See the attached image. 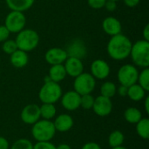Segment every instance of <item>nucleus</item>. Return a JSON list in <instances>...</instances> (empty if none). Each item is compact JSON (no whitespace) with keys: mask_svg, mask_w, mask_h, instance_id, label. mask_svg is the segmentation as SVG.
Masks as SVG:
<instances>
[{"mask_svg":"<svg viewBox=\"0 0 149 149\" xmlns=\"http://www.w3.org/2000/svg\"><path fill=\"white\" fill-rule=\"evenodd\" d=\"M131 39L122 33L112 36L107 45V52L108 56L116 61L127 59L130 55L132 48Z\"/></svg>","mask_w":149,"mask_h":149,"instance_id":"f257e3e1","label":"nucleus"},{"mask_svg":"<svg viewBox=\"0 0 149 149\" xmlns=\"http://www.w3.org/2000/svg\"><path fill=\"white\" fill-rule=\"evenodd\" d=\"M136 67L147 68L149 66V41L140 39L132 45L130 55Z\"/></svg>","mask_w":149,"mask_h":149,"instance_id":"f03ea898","label":"nucleus"},{"mask_svg":"<svg viewBox=\"0 0 149 149\" xmlns=\"http://www.w3.org/2000/svg\"><path fill=\"white\" fill-rule=\"evenodd\" d=\"M15 42L17 49L29 52L36 49L39 44V35L33 29H23L17 33Z\"/></svg>","mask_w":149,"mask_h":149,"instance_id":"7ed1b4c3","label":"nucleus"},{"mask_svg":"<svg viewBox=\"0 0 149 149\" xmlns=\"http://www.w3.org/2000/svg\"><path fill=\"white\" fill-rule=\"evenodd\" d=\"M53 122L48 120H38L31 128V134L37 141H50L55 135Z\"/></svg>","mask_w":149,"mask_h":149,"instance_id":"20e7f679","label":"nucleus"},{"mask_svg":"<svg viewBox=\"0 0 149 149\" xmlns=\"http://www.w3.org/2000/svg\"><path fill=\"white\" fill-rule=\"evenodd\" d=\"M62 88L58 83L53 81L45 82L38 93V98L42 103L54 104L62 96Z\"/></svg>","mask_w":149,"mask_h":149,"instance_id":"39448f33","label":"nucleus"},{"mask_svg":"<svg viewBox=\"0 0 149 149\" xmlns=\"http://www.w3.org/2000/svg\"><path fill=\"white\" fill-rule=\"evenodd\" d=\"M73 88L79 95L89 94L93 92L96 86V79L89 72H82L74 78Z\"/></svg>","mask_w":149,"mask_h":149,"instance_id":"423d86ee","label":"nucleus"},{"mask_svg":"<svg viewBox=\"0 0 149 149\" xmlns=\"http://www.w3.org/2000/svg\"><path fill=\"white\" fill-rule=\"evenodd\" d=\"M26 24V17L24 12L10 10L5 17L4 26L10 31V33H18L24 29Z\"/></svg>","mask_w":149,"mask_h":149,"instance_id":"0eeeda50","label":"nucleus"},{"mask_svg":"<svg viewBox=\"0 0 149 149\" xmlns=\"http://www.w3.org/2000/svg\"><path fill=\"white\" fill-rule=\"evenodd\" d=\"M139 75L138 68L132 64H126L120 67L117 72V79L120 85L130 86L137 83Z\"/></svg>","mask_w":149,"mask_h":149,"instance_id":"6e6552de","label":"nucleus"},{"mask_svg":"<svg viewBox=\"0 0 149 149\" xmlns=\"http://www.w3.org/2000/svg\"><path fill=\"white\" fill-rule=\"evenodd\" d=\"M111 72V68L108 63L104 59H95L90 65V73L95 79H106Z\"/></svg>","mask_w":149,"mask_h":149,"instance_id":"1a4fd4ad","label":"nucleus"},{"mask_svg":"<svg viewBox=\"0 0 149 149\" xmlns=\"http://www.w3.org/2000/svg\"><path fill=\"white\" fill-rule=\"evenodd\" d=\"M93 109L98 116L106 117L109 115L113 110V103L111 99L104 97L102 95L98 96L94 99Z\"/></svg>","mask_w":149,"mask_h":149,"instance_id":"9d476101","label":"nucleus"},{"mask_svg":"<svg viewBox=\"0 0 149 149\" xmlns=\"http://www.w3.org/2000/svg\"><path fill=\"white\" fill-rule=\"evenodd\" d=\"M68 57L78 58L82 59L86 57L87 53V49L85 42L80 38H75L72 40L67 45L66 49H65Z\"/></svg>","mask_w":149,"mask_h":149,"instance_id":"9b49d317","label":"nucleus"},{"mask_svg":"<svg viewBox=\"0 0 149 149\" xmlns=\"http://www.w3.org/2000/svg\"><path fill=\"white\" fill-rule=\"evenodd\" d=\"M68 55L65 49L60 47H52L46 51L45 54V60L50 65L64 64Z\"/></svg>","mask_w":149,"mask_h":149,"instance_id":"f8f14e48","label":"nucleus"},{"mask_svg":"<svg viewBox=\"0 0 149 149\" xmlns=\"http://www.w3.org/2000/svg\"><path fill=\"white\" fill-rule=\"evenodd\" d=\"M21 120L24 123L33 125L40 119V109L36 104H30L24 107L21 112Z\"/></svg>","mask_w":149,"mask_h":149,"instance_id":"ddd939ff","label":"nucleus"},{"mask_svg":"<svg viewBox=\"0 0 149 149\" xmlns=\"http://www.w3.org/2000/svg\"><path fill=\"white\" fill-rule=\"evenodd\" d=\"M63 65L65 69L66 74L70 77L76 78L84 72V65L82 59H79L78 58L67 57Z\"/></svg>","mask_w":149,"mask_h":149,"instance_id":"4468645a","label":"nucleus"},{"mask_svg":"<svg viewBox=\"0 0 149 149\" xmlns=\"http://www.w3.org/2000/svg\"><path fill=\"white\" fill-rule=\"evenodd\" d=\"M80 98L78 93L73 91H68L61 96V104L63 107L68 111H75L80 107Z\"/></svg>","mask_w":149,"mask_h":149,"instance_id":"2eb2a0df","label":"nucleus"},{"mask_svg":"<svg viewBox=\"0 0 149 149\" xmlns=\"http://www.w3.org/2000/svg\"><path fill=\"white\" fill-rule=\"evenodd\" d=\"M102 29L106 34L112 37L121 33L122 25L120 21L117 17L109 16L104 18V20L102 21Z\"/></svg>","mask_w":149,"mask_h":149,"instance_id":"dca6fc26","label":"nucleus"},{"mask_svg":"<svg viewBox=\"0 0 149 149\" xmlns=\"http://www.w3.org/2000/svg\"><path fill=\"white\" fill-rule=\"evenodd\" d=\"M10 62L15 68H23L26 66L29 62L28 52L19 49L16 50L10 55Z\"/></svg>","mask_w":149,"mask_h":149,"instance_id":"f3484780","label":"nucleus"},{"mask_svg":"<svg viewBox=\"0 0 149 149\" xmlns=\"http://www.w3.org/2000/svg\"><path fill=\"white\" fill-rule=\"evenodd\" d=\"M54 127L56 129V131L61 132V133H65L69 131L72 126H73V119L68 115V114H60L58 115L55 121L53 122Z\"/></svg>","mask_w":149,"mask_h":149,"instance_id":"a211bd4d","label":"nucleus"},{"mask_svg":"<svg viewBox=\"0 0 149 149\" xmlns=\"http://www.w3.org/2000/svg\"><path fill=\"white\" fill-rule=\"evenodd\" d=\"M35 0H5L7 7L10 10L24 12L31 9L34 4Z\"/></svg>","mask_w":149,"mask_h":149,"instance_id":"6ab92c4d","label":"nucleus"},{"mask_svg":"<svg viewBox=\"0 0 149 149\" xmlns=\"http://www.w3.org/2000/svg\"><path fill=\"white\" fill-rule=\"evenodd\" d=\"M67 74H66V72L63 64L51 65L49 72H48V77L50 78L52 81L59 83L62 80H64Z\"/></svg>","mask_w":149,"mask_h":149,"instance_id":"aec40b11","label":"nucleus"},{"mask_svg":"<svg viewBox=\"0 0 149 149\" xmlns=\"http://www.w3.org/2000/svg\"><path fill=\"white\" fill-rule=\"evenodd\" d=\"M128 98L131 100L134 101H141L143 100L146 96V91L139 85V84H134L130 86H128L127 89V95Z\"/></svg>","mask_w":149,"mask_h":149,"instance_id":"412c9836","label":"nucleus"},{"mask_svg":"<svg viewBox=\"0 0 149 149\" xmlns=\"http://www.w3.org/2000/svg\"><path fill=\"white\" fill-rule=\"evenodd\" d=\"M125 120L130 124H136L142 118L141 111L135 107H128L124 113Z\"/></svg>","mask_w":149,"mask_h":149,"instance_id":"4be33fe9","label":"nucleus"},{"mask_svg":"<svg viewBox=\"0 0 149 149\" xmlns=\"http://www.w3.org/2000/svg\"><path fill=\"white\" fill-rule=\"evenodd\" d=\"M136 131L140 137L144 140L149 139V120L148 118H141L136 123Z\"/></svg>","mask_w":149,"mask_h":149,"instance_id":"5701e85b","label":"nucleus"},{"mask_svg":"<svg viewBox=\"0 0 149 149\" xmlns=\"http://www.w3.org/2000/svg\"><path fill=\"white\" fill-rule=\"evenodd\" d=\"M117 93V86L112 81H106L100 86V95L107 98H113Z\"/></svg>","mask_w":149,"mask_h":149,"instance_id":"b1692460","label":"nucleus"},{"mask_svg":"<svg viewBox=\"0 0 149 149\" xmlns=\"http://www.w3.org/2000/svg\"><path fill=\"white\" fill-rule=\"evenodd\" d=\"M40 109V116L44 120H52L56 115V107L54 104H48V103H43L41 107H39Z\"/></svg>","mask_w":149,"mask_h":149,"instance_id":"393cba45","label":"nucleus"},{"mask_svg":"<svg viewBox=\"0 0 149 149\" xmlns=\"http://www.w3.org/2000/svg\"><path fill=\"white\" fill-rule=\"evenodd\" d=\"M124 134L120 131H113L108 137V143L111 148L122 146L124 142Z\"/></svg>","mask_w":149,"mask_h":149,"instance_id":"a878e982","label":"nucleus"},{"mask_svg":"<svg viewBox=\"0 0 149 149\" xmlns=\"http://www.w3.org/2000/svg\"><path fill=\"white\" fill-rule=\"evenodd\" d=\"M137 84H139L146 92L149 91V68H142L141 72H139Z\"/></svg>","mask_w":149,"mask_h":149,"instance_id":"bb28decb","label":"nucleus"},{"mask_svg":"<svg viewBox=\"0 0 149 149\" xmlns=\"http://www.w3.org/2000/svg\"><path fill=\"white\" fill-rule=\"evenodd\" d=\"M2 50L5 54H8L9 56L10 54H12L16 50H17V44H16L15 40L8 38L7 40L3 42Z\"/></svg>","mask_w":149,"mask_h":149,"instance_id":"cd10ccee","label":"nucleus"},{"mask_svg":"<svg viewBox=\"0 0 149 149\" xmlns=\"http://www.w3.org/2000/svg\"><path fill=\"white\" fill-rule=\"evenodd\" d=\"M94 97L89 93V94H85V95H81L80 98V107H82L84 109L89 110L93 108V103H94Z\"/></svg>","mask_w":149,"mask_h":149,"instance_id":"c85d7f7f","label":"nucleus"},{"mask_svg":"<svg viewBox=\"0 0 149 149\" xmlns=\"http://www.w3.org/2000/svg\"><path fill=\"white\" fill-rule=\"evenodd\" d=\"M10 149H33V145L27 139H19L12 144Z\"/></svg>","mask_w":149,"mask_h":149,"instance_id":"c756f323","label":"nucleus"},{"mask_svg":"<svg viewBox=\"0 0 149 149\" xmlns=\"http://www.w3.org/2000/svg\"><path fill=\"white\" fill-rule=\"evenodd\" d=\"M107 0H87L88 5L94 10H100L104 8Z\"/></svg>","mask_w":149,"mask_h":149,"instance_id":"7c9ffc66","label":"nucleus"},{"mask_svg":"<svg viewBox=\"0 0 149 149\" xmlns=\"http://www.w3.org/2000/svg\"><path fill=\"white\" fill-rule=\"evenodd\" d=\"M33 149H56V147L50 141H38L33 146Z\"/></svg>","mask_w":149,"mask_h":149,"instance_id":"2f4dec72","label":"nucleus"},{"mask_svg":"<svg viewBox=\"0 0 149 149\" xmlns=\"http://www.w3.org/2000/svg\"><path fill=\"white\" fill-rule=\"evenodd\" d=\"M10 33L7 30V28L3 24H1L0 25V43H3L5 40H7L10 37Z\"/></svg>","mask_w":149,"mask_h":149,"instance_id":"473e14b6","label":"nucleus"},{"mask_svg":"<svg viewBox=\"0 0 149 149\" xmlns=\"http://www.w3.org/2000/svg\"><path fill=\"white\" fill-rule=\"evenodd\" d=\"M104 8H106L107 10L108 11H114L117 9V2L112 1V0H107Z\"/></svg>","mask_w":149,"mask_h":149,"instance_id":"72a5a7b5","label":"nucleus"},{"mask_svg":"<svg viewBox=\"0 0 149 149\" xmlns=\"http://www.w3.org/2000/svg\"><path fill=\"white\" fill-rule=\"evenodd\" d=\"M123 2L126 6L129 8H134L140 3L141 0H123Z\"/></svg>","mask_w":149,"mask_h":149,"instance_id":"f704fd0d","label":"nucleus"},{"mask_svg":"<svg viewBox=\"0 0 149 149\" xmlns=\"http://www.w3.org/2000/svg\"><path fill=\"white\" fill-rule=\"evenodd\" d=\"M81 149H101L100 146L98 143L95 142H88L85 144Z\"/></svg>","mask_w":149,"mask_h":149,"instance_id":"c9c22d12","label":"nucleus"},{"mask_svg":"<svg viewBox=\"0 0 149 149\" xmlns=\"http://www.w3.org/2000/svg\"><path fill=\"white\" fill-rule=\"evenodd\" d=\"M127 89H128L127 86H125L120 85V86L117 88V93H118L121 97H126V96L127 95Z\"/></svg>","mask_w":149,"mask_h":149,"instance_id":"e433bc0d","label":"nucleus"},{"mask_svg":"<svg viewBox=\"0 0 149 149\" xmlns=\"http://www.w3.org/2000/svg\"><path fill=\"white\" fill-rule=\"evenodd\" d=\"M142 39L149 41V24H146L142 31Z\"/></svg>","mask_w":149,"mask_h":149,"instance_id":"4c0bfd02","label":"nucleus"},{"mask_svg":"<svg viewBox=\"0 0 149 149\" xmlns=\"http://www.w3.org/2000/svg\"><path fill=\"white\" fill-rule=\"evenodd\" d=\"M0 149H9V142L8 141L0 136Z\"/></svg>","mask_w":149,"mask_h":149,"instance_id":"58836bf2","label":"nucleus"},{"mask_svg":"<svg viewBox=\"0 0 149 149\" xmlns=\"http://www.w3.org/2000/svg\"><path fill=\"white\" fill-rule=\"evenodd\" d=\"M145 110L147 112V113H149V96L146 97V100H145Z\"/></svg>","mask_w":149,"mask_h":149,"instance_id":"ea45409f","label":"nucleus"},{"mask_svg":"<svg viewBox=\"0 0 149 149\" xmlns=\"http://www.w3.org/2000/svg\"><path fill=\"white\" fill-rule=\"evenodd\" d=\"M56 149H71V147L67 144H60L56 147Z\"/></svg>","mask_w":149,"mask_h":149,"instance_id":"a19ab883","label":"nucleus"},{"mask_svg":"<svg viewBox=\"0 0 149 149\" xmlns=\"http://www.w3.org/2000/svg\"><path fill=\"white\" fill-rule=\"evenodd\" d=\"M112 149H127L122 146H120V147H116V148H112Z\"/></svg>","mask_w":149,"mask_h":149,"instance_id":"79ce46f5","label":"nucleus"},{"mask_svg":"<svg viewBox=\"0 0 149 149\" xmlns=\"http://www.w3.org/2000/svg\"><path fill=\"white\" fill-rule=\"evenodd\" d=\"M112 1H114V2H118V1H120V0H112Z\"/></svg>","mask_w":149,"mask_h":149,"instance_id":"37998d69","label":"nucleus"}]
</instances>
